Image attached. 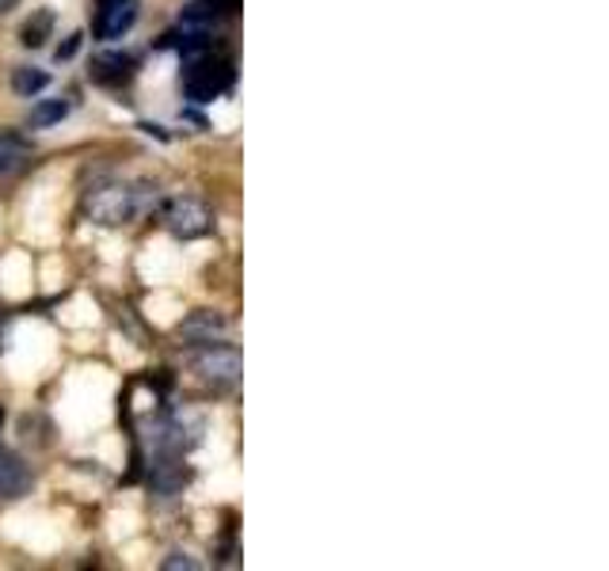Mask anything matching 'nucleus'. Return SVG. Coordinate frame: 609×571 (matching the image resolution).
Listing matches in <instances>:
<instances>
[{
	"instance_id": "obj_1",
	"label": "nucleus",
	"mask_w": 609,
	"mask_h": 571,
	"mask_svg": "<svg viewBox=\"0 0 609 571\" xmlns=\"http://www.w3.org/2000/svg\"><path fill=\"white\" fill-rule=\"evenodd\" d=\"M84 210L99 226H126V221H134L142 214V195L134 187H126V183H103V187H96L88 195Z\"/></svg>"
},
{
	"instance_id": "obj_2",
	"label": "nucleus",
	"mask_w": 609,
	"mask_h": 571,
	"mask_svg": "<svg viewBox=\"0 0 609 571\" xmlns=\"http://www.w3.org/2000/svg\"><path fill=\"white\" fill-rule=\"evenodd\" d=\"M233 84V65L218 58H198L187 65V76H183V92H187L195 104H210L221 92H229Z\"/></svg>"
},
{
	"instance_id": "obj_3",
	"label": "nucleus",
	"mask_w": 609,
	"mask_h": 571,
	"mask_svg": "<svg viewBox=\"0 0 609 571\" xmlns=\"http://www.w3.org/2000/svg\"><path fill=\"white\" fill-rule=\"evenodd\" d=\"M210 206L203 203V198H172L165 210V226L172 236H183V241H195V236H206L210 233Z\"/></svg>"
},
{
	"instance_id": "obj_4",
	"label": "nucleus",
	"mask_w": 609,
	"mask_h": 571,
	"mask_svg": "<svg viewBox=\"0 0 609 571\" xmlns=\"http://www.w3.org/2000/svg\"><path fill=\"white\" fill-rule=\"evenodd\" d=\"M195 369L214 385H233L241 377V354L233 347H206L195 359Z\"/></svg>"
},
{
	"instance_id": "obj_5",
	"label": "nucleus",
	"mask_w": 609,
	"mask_h": 571,
	"mask_svg": "<svg viewBox=\"0 0 609 571\" xmlns=\"http://www.w3.org/2000/svg\"><path fill=\"white\" fill-rule=\"evenodd\" d=\"M137 20V4L134 0H103L96 20V35L99 38H122Z\"/></svg>"
},
{
	"instance_id": "obj_6",
	"label": "nucleus",
	"mask_w": 609,
	"mask_h": 571,
	"mask_svg": "<svg viewBox=\"0 0 609 571\" xmlns=\"http://www.w3.org/2000/svg\"><path fill=\"white\" fill-rule=\"evenodd\" d=\"M23 488H27V469H23L12 453H0V499L20 496Z\"/></svg>"
},
{
	"instance_id": "obj_7",
	"label": "nucleus",
	"mask_w": 609,
	"mask_h": 571,
	"mask_svg": "<svg viewBox=\"0 0 609 571\" xmlns=\"http://www.w3.org/2000/svg\"><path fill=\"white\" fill-rule=\"evenodd\" d=\"M221 331H226V320H221V316H214V313H198V316H191V320L183 324V336L203 339V343H214V336H221Z\"/></svg>"
},
{
	"instance_id": "obj_8",
	"label": "nucleus",
	"mask_w": 609,
	"mask_h": 571,
	"mask_svg": "<svg viewBox=\"0 0 609 571\" xmlns=\"http://www.w3.org/2000/svg\"><path fill=\"white\" fill-rule=\"evenodd\" d=\"M69 114V99H42V104L31 107V126L35 130H46L53 126V122H61Z\"/></svg>"
},
{
	"instance_id": "obj_9",
	"label": "nucleus",
	"mask_w": 609,
	"mask_h": 571,
	"mask_svg": "<svg viewBox=\"0 0 609 571\" xmlns=\"http://www.w3.org/2000/svg\"><path fill=\"white\" fill-rule=\"evenodd\" d=\"M130 73H134V61L130 58H99L96 69H92V76L103 84H119V81H130Z\"/></svg>"
},
{
	"instance_id": "obj_10",
	"label": "nucleus",
	"mask_w": 609,
	"mask_h": 571,
	"mask_svg": "<svg viewBox=\"0 0 609 571\" xmlns=\"http://www.w3.org/2000/svg\"><path fill=\"white\" fill-rule=\"evenodd\" d=\"M27 160V142L15 134H0V172H12Z\"/></svg>"
},
{
	"instance_id": "obj_11",
	"label": "nucleus",
	"mask_w": 609,
	"mask_h": 571,
	"mask_svg": "<svg viewBox=\"0 0 609 571\" xmlns=\"http://www.w3.org/2000/svg\"><path fill=\"white\" fill-rule=\"evenodd\" d=\"M50 31H53V15L50 12H35V20L23 23V31H20L23 38H20V42L35 50V46H42L46 38H50Z\"/></svg>"
},
{
	"instance_id": "obj_12",
	"label": "nucleus",
	"mask_w": 609,
	"mask_h": 571,
	"mask_svg": "<svg viewBox=\"0 0 609 571\" xmlns=\"http://www.w3.org/2000/svg\"><path fill=\"white\" fill-rule=\"evenodd\" d=\"M46 84H50V76H46L42 69H15L12 73V88L20 92V96H38Z\"/></svg>"
},
{
	"instance_id": "obj_13",
	"label": "nucleus",
	"mask_w": 609,
	"mask_h": 571,
	"mask_svg": "<svg viewBox=\"0 0 609 571\" xmlns=\"http://www.w3.org/2000/svg\"><path fill=\"white\" fill-rule=\"evenodd\" d=\"M160 568H165V571H198L203 564H198L195 557H187V552H172V557H168Z\"/></svg>"
},
{
	"instance_id": "obj_14",
	"label": "nucleus",
	"mask_w": 609,
	"mask_h": 571,
	"mask_svg": "<svg viewBox=\"0 0 609 571\" xmlns=\"http://www.w3.org/2000/svg\"><path fill=\"white\" fill-rule=\"evenodd\" d=\"M76 46H81V35H73V38H69V42L58 50V58H73V53H76Z\"/></svg>"
},
{
	"instance_id": "obj_15",
	"label": "nucleus",
	"mask_w": 609,
	"mask_h": 571,
	"mask_svg": "<svg viewBox=\"0 0 609 571\" xmlns=\"http://www.w3.org/2000/svg\"><path fill=\"white\" fill-rule=\"evenodd\" d=\"M15 4H20V0H0V15H4V12H12Z\"/></svg>"
},
{
	"instance_id": "obj_16",
	"label": "nucleus",
	"mask_w": 609,
	"mask_h": 571,
	"mask_svg": "<svg viewBox=\"0 0 609 571\" xmlns=\"http://www.w3.org/2000/svg\"><path fill=\"white\" fill-rule=\"evenodd\" d=\"M0 420H4V415H0Z\"/></svg>"
}]
</instances>
